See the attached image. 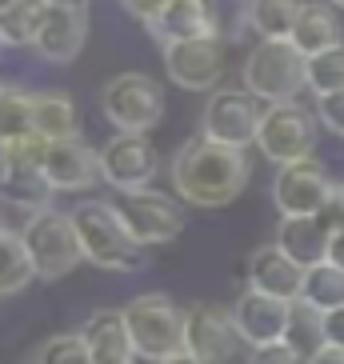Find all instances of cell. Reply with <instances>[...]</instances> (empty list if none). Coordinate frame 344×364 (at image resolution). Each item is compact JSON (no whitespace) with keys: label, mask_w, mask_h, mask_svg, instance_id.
Wrapping results in <instances>:
<instances>
[{"label":"cell","mask_w":344,"mask_h":364,"mask_svg":"<svg viewBox=\"0 0 344 364\" xmlns=\"http://www.w3.org/2000/svg\"><path fill=\"white\" fill-rule=\"evenodd\" d=\"M248 172L252 168H248L244 149H228V144L196 136L172 156V188L193 208H225L244 193Z\"/></svg>","instance_id":"1"},{"label":"cell","mask_w":344,"mask_h":364,"mask_svg":"<svg viewBox=\"0 0 344 364\" xmlns=\"http://www.w3.org/2000/svg\"><path fill=\"white\" fill-rule=\"evenodd\" d=\"M72 228L80 240V257L104 272H140L144 268V248L136 245L117 216L112 200H80L72 208Z\"/></svg>","instance_id":"2"},{"label":"cell","mask_w":344,"mask_h":364,"mask_svg":"<svg viewBox=\"0 0 344 364\" xmlns=\"http://www.w3.org/2000/svg\"><path fill=\"white\" fill-rule=\"evenodd\" d=\"M304 60L301 48L292 41H260L252 44V53L244 56V92L260 100V105H292L301 97L308 80H304Z\"/></svg>","instance_id":"3"},{"label":"cell","mask_w":344,"mask_h":364,"mask_svg":"<svg viewBox=\"0 0 344 364\" xmlns=\"http://www.w3.org/2000/svg\"><path fill=\"white\" fill-rule=\"evenodd\" d=\"M124 328L140 360L161 364L184 353V309H176L164 292H144V296L124 304Z\"/></svg>","instance_id":"4"},{"label":"cell","mask_w":344,"mask_h":364,"mask_svg":"<svg viewBox=\"0 0 344 364\" xmlns=\"http://www.w3.org/2000/svg\"><path fill=\"white\" fill-rule=\"evenodd\" d=\"M44 136H24L12 144H0V200L16 204L24 213H44L53 208V184L44 176Z\"/></svg>","instance_id":"5"},{"label":"cell","mask_w":344,"mask_h":364,"mask_svg":"<svg viewBox=\"0 0 344 364\" xmlns=\"http://www.w3.org/2000/svg\"><path fill=\"white\" fill-rule=\"evenodd\" d=\"M21 240L28 248V260H33L41 280H60L85 260L80 257L76 228H72V216L56 213V208H44V213L28 216L21 228Z\"/></svg>","instance_id":"6"},{"label":"cell","mask_w":344,"mask_h":364,"mask_svg":"<svg viewBox=\"0 0 344 364\" xmlns=\"http://www.w3.org/2000/svg\"><path fill=\"white\" fill-rule=\"evenodd\" d=\"M100 108H104L108 124L117 132H140V136H149L164 117V92L144 73H120L104 85Z\"/></svg>","instance_id":"7"},{"label":"cell","mask_w":344,"mask_h":364,"mask_svg":"<svg viewBox=\"0 0 344 364\" xmlns=\"http://www.w3.org/2000/svg\"><path fill=\"white\" fill-rule=\"evenodd\" d=\"M260 120H264V105L244 88H216L208 97L205 112H200V136L228 144V149H248L257 144Z\"/></svg>","instance_id":"8"},{"label":"cell","mask_w":344,"mask_h":364,"mask_svg":"<svg viewBox=\"0 0 344 364\" xmlns=\"http://www.w3.org/2000/svg\"><path fill=\"white\" fill-rule=\"evenodd\" d=\"M117 216L124 220L129 236L140 248L149 245H168L184 232V208L172 196L156 193V188H132L120 193V200H112Z\"/></svg>","instance_id":"9"},{"label":"cell","mask_w":344,"mask_h":364,"mask_svg":"<svg viewBox=\"0 0 344 364\" xmlns=\"http://www.w3.org/2000/svg\"><path fill=\"white\" fill-rule=\"evenodd\" d=\"M257 149L280 168L308 161L312 149H316V112L301 108L296 100L292 105H269L257 132Z\"/></svg>","instance_id":"10"},{"label":"cell","mask_w":344,"mask_h":364,"mask_svg":"<svg viewBox=\"0 0 344 364\" xmlns=\"http://www.w3.org/2000/svg\"><path fill=\"white\" fill-rule=\"evenodd\" d=\"M164 73L184 92H208L225 76V41L200 36V41L164 44Z\"/></svg>","instance_id":"11"},{"label":"cell","mask_w":344,"mask_h":364,"mask_svg":"<svg viewBox=\"0 0 344 364\" xmlns=\"http://www.w3.org/2000/svg\"><path fill=\"white\" fill-rule=\"evenodd\" d=\"M156 168H161V156L152 149V140L140 132H117L100 149V181H108L117 193L149 188Z\"/></svg>","instance_id":"12"},{"label":"cell","mask_w":344,"mask_h":364,"mask_svg":"<svg viewBox=\"0 0 344 364\" xmlns=\"http://www.w3.org/2000/svg\"><path fill=\"white\" fill-rule=\"evenodd\" d=\"M88 41V9L85 0H48L44 4V21L36 33V53L48 65H72Z\"/></svg>","instance_id":"13"},{"label":"cell","mask_w":344,"mask_h":364,"mask_svg":"<svg viewBox=\"0 0 344 364\" xmlns=\"http://www.w3.org/2000/svg\"><path fill=\"white\" fill-rule=\"evenodd\" d=\"M336 184L328 181V168H324L316 156L296 164H284L272 181V204L280 208V216H316L328 200Z\"/></svg>","instance_id":"14"},{"label":"cell","mask_w":344,"mask_h":364,"mask_svg":"<svg viewBox=\"0 0 344 364\" xmlns=\"http://www.w3.org/2000/svg\"><path fill=\"white\" fill-rule=\"evenodd\" d=\"M237 324H232V312L220 309V304H193L184 312V353L196 356L200 364H225L237 348Z\"/></svg>","instance_id":"15"},{"label":"cell","mask_w":344,"mask_h":364,"mask_svg":"<svg viewBox=\"0 0 344 364\" xmlns=\"http://www.w3.org/2000/svg\"><path fill=\"white\" fill-rule=\"evenodd\" d=\"M232 324H237V336L252 348H264V344H280L284 332H289V316L292 304L276 296H264L257 289H244L232 304Z\"/></svg>","instance_id":"16"},{"label":"cell","mask_w":344,"mask_h":364,"mask_svg":"<svg viewBox=\"0 0 344 364\" xmlns=\"http://www.w3.org/2000/svg\"><path fill=\"white\" fill-rule=\"evenodd\" d=\"M44 176L56 193H85L92 181H100V152H92L85 140H56L44 149Z\"/></svg>","instance_id":"17"},{"label":"cell","mask_w":344,"mask_h":364,"mask_svg":"<svg viewBox=\"0 0 344 364\" xmlns=\"http://www.w3.org/2000/svg\"><path fill=\"white\" fill-rule=\"evenodd\" d=\"M248 289L296 304V300H301V289H304V268L296 264L289 252H280L276 245H264L248 257Z\"/></svg>","instance_id":"18"},{"label":"cell","mask_w":344,"mask_h":364,"mask_svg":"<svg viewBox=\"0 0 344 364\" xmlns=\"http://www.w3.org/2000/svg\"><path fill=\"white\" fill-rule=\"evenodd\" d=\"M161 44H181V41H200L216 36V21L208 0H168L149 24H144Z\"/></svg>","instance_id":"19"},{"label":"cell","mask_w":344,"mask_h":364,"mask_svg":"<svg viewBox=\"0 0 344 364\" xmlns=\"http://www.w3.org/2000/svg\"><path fill=\"white\" fill-rule=\"evenodd\" d=\"M92 364H136V348L129 341V328H124V312L117 309H100L92 312V321L80 328Z\"/></svg>","instance_id":"20"},{"label":"cell","mask_w":344,"mask_h":364,"mask_svg":"<svg viewBox=\"0 0 344 364\" xmlns=\"http://www.w3.org/2000/svg\"><path fill=\"white\" fill-rule=\"evenodd\" d=\"M328 240H333V232L321 225V216H280L276 225V248L289 252L301 268L328 260Z\"/></svg>","instance_id":"21"},{"label":"cell","mask_w":344,"mask_h":364,"mask_svg":"<svg viewBox=\"0 0 344 364\" xmlns=\"http://www.w3.org/2000/svg\"><path fill=\"white\" fill-rule=\"evenodd\" d=\"M289 41L301 48L304 60H308V56H316V53H328V48H336V44H344L340 41V21H336L333 4L304 0L301 16H296V28H292Z\"/></svg>","instance_id":"22"},{"label":"cell","mask_w":344,"mask_h":364,"mask_svg":"<svg viewBox=\"0 0 344 364\" xmlns=\"http://www.w3.org/2000/svg\"><path fill=\"white\" fill-rule=\"evenodd\" d=\"M33 124H36V136H44L48 144L80 140V117H76V105L68 92H36Z\"/></svg>","instance_id":"23"},{"label":"cell","mask_w":344,"mask_h":364,"mask_svg":"<svg viewBox=\"0 0 344 364\" xmlns=\"http://www.w3.org/2000/svg\"><path fill=\"white\" fill-rule=\"evenodd\" d=\"M301 304L316 312H333L344 304V268H336L333 260L304 268V289H301Z\"/></svg>","instance_id":"24"},{"label":"cell","mask_w":344,"mask_h":364,"mask_svg":"<svg viewBox=\"0 0 344 364\" xmlns=\"http://www.w3.org/2000/svg\"><path fill=\"white\" fill-rule=\"evenodd\" d=\"M36 280V268L28 260V248H24L21 236L4 232L0 236V300L24 292Z\"/></svg>","instance_id":"25"},{"label":"cell","mask_w":344,"mask_h":364,"mask_svg":"<svg viewBox=\"0 0 344 364\" xmlns=\"http://www.w3.org/2000/svg\"><path fill=\"white\" fill-rule=\"evenodd\" d=\"M304 0H257L252 4V33L260 41H289L296 28Z\"/></svg>","instance_id":"26"},{"label":"cell","mask_w":344,"mask_h":364,"mask_svg":"<svg viewBox=\"0 0 344 364\" xmlns=\"http://www.w3.org/2000/svg\"><path fill=\"white\" fill-rule=\"evenodd\" d=\"M33 105L36 92H24V88H4L0 92V144H12V140L33 136Z\"/></svg>","instance_id":"27"},{"label":"cell","mask_w":344,"mask_h":364,"mask_svg":"<svg viewBox=\"0 0 344 364\" xmlns=\"http://www.w3.org/2000/svg\"><path fill=\"white\" fill-rule=\"evenodd\" d=\"M44 4L48 0H16L9 12H0V41L12 44V48H28L36 44L44 21Z\"/></svg>","instance_id":"28"},{"label":"cell","mask_w":344,"mask_h":364,"mask_svg":"<svg viewBox=\"0 0 344 364\" xmlns=\"http://www.w3.org/2000/svg\"><path fill=\"white\" fill-rule=\"evenodd\" d=\"M284 344L301 360H312V356L324 348V324H321V312L308 309V304H292V316H289V332H284Z\"/></svg>","instance_id":"29"},{"label":"cell","mask_w":344,"mask_h":364,"mask_svg":"<svg viewBox=\"0 0 344 364\" xmlns=\"http://www.w3.org/2000/svg\"><path fill=\"white\" fill-rule=\"evenodd\" d=\"M304 80L316 97H333V92H344V44L328 48V53L308 56L304 65Z\"/></svg>","instance_id":"30"},{"label":"cell","mask_w":344,"mask_h":364,"mask_svg":"<svg viewBox=\"0 0 344 364\" xmlns=\"http://www.w3.org/2000/svg\"><path fill=\"white\" fill-rule=\"evenodd\" d=\"M252 4H257V0H208L213 21H216V36L225 44L240 41V36L252 28Z\"/></svg>","instance_id":"31"},{"label":"cell","mask_w":344,"mask_h":364,"mask_svg":"<svg viewBox=\"0 0 344 364\" xmlns=\"http://www.w3.org/2000/svg\"><path fill=\"white\" fill-rule=\"evenodd\" d=\"M36 364H92V353L80 332H60V336H48L36 353Z\"/></svg>","instance_id":"32"},{"label":"cell","mask_w":344,"mask_h":364,"mask_svg":"<svg viewBox=\"0 0 344 364\" xmlns=\"http://www.w3.org/2000/svg\"><path fill=\"white\" fill-rule=\"evenodd\" d=\"M316 120H321L333 136H344V92L316 97Z\"/></svg>","instance_id":"33"},{"label":"cell","mask_w":344,"mask_h":364,"mask_svg":"<svg viewBox=\"0 0 344 364\" xmlns=\"http://www.w3.org/2000/svg\"><path fill=\"white\" fill-rule=\"evenodd\" d=\"M316 216H321V225L328 228L333 236L344 232V184H336L333 193H328V200H324V208Z\"/></svg>","instance_id":"34"},{"label":"cell","mask_w":344,"mask_h":364,"mask_svg":"<svg viewBox=\"0 0 344 364\" xmlns=\"http://www.w3.org/2000/svg\"><path fill=\"white\" fill-rule=\"evenodd\" d=\"M248 364H308L301 360V356L292 353L289 344H264V348H252V356H248Z\"/></svg>","instance_id":"35"},{"label":"cell","mask_w":344,"mask_h":364,"mask_svg":"<svg viewBox=\"0 0 344 364\" xmlns=\"http://www.w3.org/2000/svg\"><path fill=\"white\" fill-rule=\"evenodd\" d=\"M321 324H324V344L344 348V304L333 312H321Z\"/></svg>","instance_id":"36"},{"label":"cell","mask_w":344,"mask_h":364,"mask_svg":"<svg viewBox=\"0 0 344 364\" xmlns=\"http://www.w3.org/2000/svg\"><path fill=\"white\" fill-rule=\"evenodd\" d=\"M308 364H344V348H333V344H324L321 353L312 356Z\"/></svg>","instance_id":"37"},{"label":"cell","mask_w":344,"mask_h":364,"mask_svg":"<svg viewBox=\"0 0 344 364\" xmlns=\"http://www.w3.org/2000/svg\"><path fill=\"white\" fill-rule=\"evenodd\" d=\"M328 260H333L336 268H344V232H336L333 240H328Z\"/></svg>","instance_id":"38"},{"label":"cell","mask_w":344,"mask_h":364,"mask_svg":"<svg viewBox=\"0 0 344 364\" xmlns=\"http://www.w3.org/2000/svg\"><path fill=\"white\" fill-rule=\"evenodd\" d=\"M161 364H200L196 356H188V353H181V356H172V360H161Z\"/></svg>","instance_id":"39"},{"label":"cell","mask_w":344,"mask_h":364,"mask_svg":"<svg viewBox=\"0 0 344 364\" xmlns=\"http://www.w3.org/2000/svg\"><path fill=\"white\" fill-rule=\"evenodd\" d=\"M12 4H16V0H0V12H9Z\"/></svg>","instance_id":"40"},{"label":"cell","mask_w":344,"mask_h":364,"mask_svg":"<svg viewBox=\"0 0 344 364\" xmlns=\"http://www.w3.org/2000/svg\"><path fill=\"white\" fill-rule=\"evenodd\" d=\"M333 4H336V9H344V0H333Z\"/></svg>","instance_id":"41"},{"label":"cell","mask_w":344,"mask_h":364,"mask_svg":"<svg viewBox=\"0 0 344 364\" xmlns=\"http://www.w3.org/2000/svg\"><path fill=\"white\" fill-rule=\"evenodd\" d=\"M0 236H4V225H0Z\"/></svg>","instance_id":"42"},{"label":"cell","mask_w":344,"mask_h":364,"mask_svg":"<svg viewBox=\"0 0 344 364\" xmlns=\"http://www.w3.org/2000/svg\"><path fill=\"white\" fill-rule=\"evenodd\" d=\"M0 48H4V41H0Z\"/></svg>","instance_id":"43"},{"label":"cell","mask_w":344,"mask_h":364,"mask_svg":"<svg viewBox=\"0 0 344 364\" xmlns=\"http://www.w3.org/2000/svg\"><path fill=\"white\" fill-rule=\"evenodd\" d=\"M0 92H4V85H0Z\"/></svg>","instance_id":"44"}]
</instances>
